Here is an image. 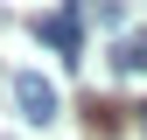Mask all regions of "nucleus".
<instances>
[{
    "mask_svg": "<svg viewBox=\"0 0 147 140\" xmlns=\"http://www.w3.org/2000/svg\"><path fill=\"white\" fill-rule=\"evenodd\" d=\"M14 105H21V119L28 126H49V119H56V84L49 77H35V70H21V77H14Z\"/></svg>",
    "mask_w": 147,
    "mask_h": 140,
    "instance_id": "1",
    "label": "nucleus"
},
{
    "mask_svg": "<svg viewBox=\"0 0 147 140\" xmlns=\"http://www.w3.org/2000/svg\"><path fill=\"white\" fill-rule=\"evenodd\" d=\"M35 35H42V42L56 49L63 63H77V49H84V7H77V0H70L63 14H49V21H35Z\"/></svg>",
    "mask_w": 147,
    "mask_h": 140,
    "instance_id": "2",
    "label": "nucleus"
},
{
    "mask_svg": "<svg viewBox=\"0 0 147 140\" xmlns=\"http://www.w3.org/2000/svg\"><path fill=\"white\" fill-rule=\"evenodd\" d=\"M112 63L126 70V77H140V70H147V35H119V49H112Z\"/></svg>",
    "mask_w": 147,
    "mask_h": 140,
    "instance_id": "3",
    "label": "nucleus"
},
{
    "mask_svg": "<svg viewBox=\"0 0 147 140\" xmlns=\"http://www.w3.org/2000/svg\"><path fill=\"white\" fill-rule=\"evenodd\" d=\"M77 7H84L98 28H126V7H119V0H77Z\"/></svg>",
    "mask_w": 147,
    "mask_h": 140,
    "instance_id": "4",
    "label": "nucleus"
},
{
    "mask_svg": "<svg viewBox=\"0 0 147 140\" xmlns=\"http://www.w3.org/2000/svg\"><path fill=\"white\" fill-rule=\"evenodd\" d=\"M140 133H147V105H140Z\"/></svg>",
    "mask_w": 147,
    "mask_h": 140,
    "instance_id": "5",
    "label": "nucleus"
}]
</instances>
